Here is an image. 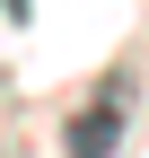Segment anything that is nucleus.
Returning a JSON list of instances; mask_svg holds the SVG:
<instances>
[{
	"mask_svg": "<svg viewBox=\"0 0 149 158\" xmlns=\"http://www.w3.org/2000/svg\"><path fill=\"white\" fill-rule=\"evenodd\" d=\"M123 106H132V88H105L97 106H88L79 123L62 132V149H79V158H97V149H114V141H123Z\"/></svg>",
	"mask_w": 149,
	"mask_h": 158,
	"instance_id": "obj_1",
	"label": "nucleus"
}]
</instances>
